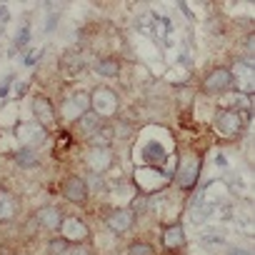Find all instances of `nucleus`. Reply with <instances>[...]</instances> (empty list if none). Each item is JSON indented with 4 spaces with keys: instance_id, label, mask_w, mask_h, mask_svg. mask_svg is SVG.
<instances>
[{
    "instance_id": "nucleus-15",
    "label": "nucleus",
    "mask_w": 255,
    "mask_h": 255,
    "mask_svg": "<svg viewBox=\"0 0 255 255\" xmlns=\"http://www.w3.org/2000/svg\"><path fill=\"white\" fill-rule=\"evenodd\" d=\"M13 213H15V198H13L10 193L0 190V220L13 218Z\"/></svg>"
},
{
    "instance_id": "nucleus-10",
    "label": "nucleus",
    "mask_w": 255,
    "mask_h": 255,
    "mask_svg": "<svg viewBox=\"0 0 255 255\" xmlns=\"http://www.w3.org/2000/svg\"><path fill=\"white\" fill-rule=\"evenodd\" d=\"M60 230H63V238H65V240H73V243L88 238V228H85L78 218H65V220L60 223Z\"/></svg>"
},
{
    "instance_id": "nucleus-17",
    "label": "nucleus",
    "mask_w": 255,
    "mask_h": 255,
    "mask_svg": "<svg viewBox=\"0 0 255 255\" xmlns=\"http://www.w3.org/2000/svg\"><path fill=\"white\" fill-rule=\"evenodd\" d=\"M13 160L20 165V168H35L38 165V155L33 153V148H25V150H18L13 155Z\"/></svg>"
},
{
    "instance_id": "nucleus-5",
    "label": "nucleus",
    "mask_w": 255,
    "mask_h": 255,
    "mask_svg": "<svg viewBox=\"0 0 255 255\" xmlns=\"http://www.w3.org/2000/svg\"><path fill=\"white\" fill-rule=\"evenodd\" d=\"M230 78H233V83H238V93L248 95L253 90V65L250 63H245V60L243 63H235Z\"/></svg>"
},
{
    "instance_id": "nucleus-24",
    "label": "nucleus",
    "mask_w": 255,
    "mask_h": 255,
    "mask_svg": "<svg viewBox=\"0 0 255 255\" xmlns=\"http://www.w3.org/2000/svg\"><path fill=\"white\" fill-rule=\"evenodd\" d=\"M28 43V28H20V33H18V45H25Z\"/></svg>"
},
{
    "instance_id": "nucleus-14",
    "label": "nucleus",
    "mask_w": 255,
    "mask_h": 255,
    "mask_svg": "<svg viewBox=\"0 0 255 255\" xmlns=\"http://www.w3.org/2000/svg\"><path fill=\"white\" fill-rule=\"evenodd\" d=\"M35 220H38L40 225H45V228H60L63 215H60V210H58V208L48 205V208H40V210L35 213Z\"/></svg>"
},
{
    "instance_id": "nucleus-3",
    "label": "nucleus",
    "mask_w": 255,
    "mask_h": 255,
    "mask_svg": "<svg viewBox=\"0 0 255 255\" xmlns=\"http://www.w3.org/2000/svg\"><path fill=\"white\" fill-rule=\"evenodd\" d=\"M215 128L223 135H238L240 128H243V118L235 110H220L215 115Z\"/></svg>"
},
{
    "instance_id": "nucleus-23",
    "label": "nucleus",
    "mask_w": 255,
    "mask_h": 255,
    "mask_svg": "<svg viewBox=\"0 0 255 255\" xmlns=\"http://www.w3.org/2000/svg\"><path fill=\"white\" fill-rule=\"evenodd\" d=\"M165 30H168V20H158V25H155V33L163 38V35H165Z\"/></svg>"
},
{
    "instance_id": "nucleus-2",
    "label": "nucleus",
    "mask_w": 255,
    "mask_h": 255,
    "mask_svg": "<svg viewBox=\"0 0 255 255\" xmlns=\"http://www.w3.org/2000/svg\"><path fill=\"white\" fill-rule=\"evenodd\" d=\"M198 173H200V158L198 155H188L180 165V170L175 173V180L180 188H193L195 180H198Z\"/></svg>"
},
{
    "instance_id": "nucleus-19",
    "label": "nucleus",
    "mask_w": 255,
    "mask_h": 255,
    "mask_svg": "<svg viewBox=\"0 0 255 255\" xmlns=\"http://www.w3.org/2000/svg\"><path fill=\"white\" fill-rule=\"evenodd\" d=\"M80 125H83V130L85 133H95L98 130V128H100V120H98V115H93L90 110L80 118Z\"/></svg>"
},
{
    "instance_id": "nucleus-8",
    "label": "nucleus",
    "mask_w": 255,
    "mask_h": 255,
    "mask_svg": "<svg viewBox=\"0 0 255 255\" xmlns=\"http://www.w3.org/2000/svg\"><path fill=\"white\" fill-rule=\"evenodd\" d=\"M113 163V153L110 148H93L90 155H88V165H90V173H103L108 170Z\"/></svg>"
},
{
    "instance_id": "nucleus-11",
    "label": "nucleus",
    "mask_w": 255,
    "mask_h": 255,
    "mask_svg": "<svg viewBox=\"0 0 255 255\" xmlns=\"http://www.w3.org/2000/svg\"><path fill=\"white\" fill-rule=\"evenodd\" d=\"M135 223V215L133 210H115L110 218H108V228L113 233H125V230H130Z\"/></svg>"
},
{
    "instance_id": "nucleus-25",
    "label": "nucleus",
    "mask_w": 255,
    "mask_h": 255,
    "mask_svg": "<svg viewBox=\"0 0 255 255\" xmlns=\"http://www.w3.org/2000/svg\"><path fill=\"white\" fill-rule=\"evenodd\" d=\"M3 23H8V8L0 5V25H3Z\"/></svg>"
},
{
    "instance_id": "nucleus-18",
    "label": "nucleus",
    "mask_w": 255,
    "mask_h": 255,
    "mask_svg": "<svg viewBox=\"0 0 255 255\" xmlns=\"http://www.w3.org/2000/svg\"><path fill=\"white\" fill-rule=\"evenodd\" d=\"M95 70H98L100 75H105V78H115V75H118V70H120V65H118L115 60L105 58V60H100V63L95 65Z\"/></svg>"
},
{
    "instance_id": "nucleus-16",
    "label": "nucleus",
    "mask_w": 255,
    "mask_h": 255,
    "mask_svg": "<svg viewBox=\"0 0 255 255\" xmlns=\"http://www.w3.org/2000/svg\"><path fill=\"white\" fill-rule=\"evenodd\" d=\"M143 155H145V163H150V160H153L155 165L165 160V150H163V145H160V143H148V145L143 148Z\"/></svg>"
},
{
    "instance_id": "nucleus-12",
    "label": "nucleus",
    "mask_w": 255,
    "mask_h": 255,
    "mask_svg": "<svg viewBox=\"0 0 255 255\" xmlns=\"http://www.w3.org/2000/svg\"><path fill=\"white\" fill-rule=\"evenodd\" d=\"M18 138H20V143H28V148H30L33 140L35 143L45 140V130H43V125H38V123H25V125L18 128Z\"/></svg>"
},
{
    "instance_id": "nucleus-9",
    "label": "nucleus",
    "mask_w": 255,
    "mask_h": 255,
    "mask_svg": "<svg viewBox=\"0 0 255 255\" xmlns=\"http://www.w3.org/2000/svg\"><path fill=\"white\" fill-rule=\"evenodd\" d=\"M63 195L70 200V203H85V195H88V190H85V183L80 180V178H68L65 183H63Z\"/></svg>"
},
{
    "instance_id": "nucleus-27",
    "label": "nucleus",
    "mask_w": 255,
    "mask_h": 255,
    "mask_svg": "<svg viewBox=\"0 0 255 255\" xmlns=\"http://www.w3.org/2000/svg\"><path fill=\"white\" fill-rule=\"evenodd\" d=\"M70 255H85V253H83V250H78V248H75V250H73V253H70Z\"/></svg>"
},
{
    "instance_id": "nucleus-21",
    "label": "nucleus",
    "mask_w": 255,
    "mask_h": 255,
    "mask_svg": "<svg viewBox=\"0 0 255 255\" xmlns=\"http://www.w3.org/2000/svg\"><path fill=\"white\" fill-rule=\"evenodd\" d=\"M130 255H153V248L148 243H135L130 248Z\"/></svg>"
},
{
    "instance_id": "nucleus-13",
    "label": "nucleus",
    "mask_w": 255,
    "mask_h": 255,
    "mask_svg": "<svg viewBox=\"0 0 255 255\" xmlns=\"http://www.w3.org/2000/svg\"><path fill=\"white\" fill-rule=\"evenodd\" d=\"M163 243H165V248H170V250L183 248V245H185V233H183V225H168V228L163 230Z\"/></svg>"
},
{
    "instance_id": "nucleus-20",
    "label": "nucleus",
    "mask_w": 255,
    "mask_h": 255,
    "mask_svg": "<svg viewBox=\"0 0 255 255\" xmlns=\"http://www.w3.org/2000/svg\"><path fill=\"white\" fill-rule=\"evenodd\" d=\"M225 103H230L233 108H243V110H245V108H250V98H248V95H243V93H235V95H230Z\"/></svg>"
},
{
    "instance_id": "nucleus-7",
    "label": "nucleus",
    "mask_w": 255,
    "mask_h": 255,
    "mask_svg": "<svg viewBox=\"0 0 255 255\" xmlns=\"http://www.w3.org/2000/svg\"><path fill=\"white\" fill-rule=\"evenodd\" d=\"M33 115H35V120H38V125H50L53 120H55V110H53V103L50 100H45L43 95H35L33 98Z\"/></svg>"
},
{
    "instance_id": "nucleus-4",
    "label": "nucleus",
    "mask_w": 255,
    "mask_h": 255,
    "mask_svg": "<svg viewBox=\"0 0 255 255\" xmlns=\"http://www.w3.org/2000/svg\"><path fill=\"white\" fill-rule=\"evenodd\" d=\"M88 108H90V95H88V93H75L73 98L65 100L63 113H65L68 120H80V118L88 113Z\"/></svg>"
},
{
    "instance_id": "nucleus-22",
    "label": "nucleus",
    "mask_w": 255,
    "mask_h": 255,
    "mask_svg": "<svg viewBox=\"0 0 255 255\" xmlns=\"http://www.w3.org/2000/svg\"><path fill=\"white\" fill-rule=\"evenodd\" d=\"M65 248H68L65 240H53V243H50V250H53V253H63Z\"/></svg>"
},
{
    "instance_id": "nucleus-26",
    "label": "nucleus",
    "mask_w": 255,
    "mask_h": 255,
    "mask_svg": "<svg viewBox=\"0 0 255 255\" xmlns=\"http://www.w3.org/2000/svg\"><path fill=\"white\" fill-rule=\"evenodd\" d=\"M38 55H40V50H35V53H30V55L25 58V65H33V63L38 60Z\"/></svg>"
},
{
    "instance_id": "nucleus-1",
    "label": "nucleus",
    "mask_w": 255,
    "mask_h": 255,
    "mask_svg": "<svg viewBox=\"0 0 255 255\" xmlns=\"http://www.w3.org/2000/svg\"><path fill=\"white\" fill-rule=\"evenodd\" d=\"M90 103H93L95 115H113L118 110V95L110 88H95L90 95Z\"/></svg>"
},
{
    "instance_id": "nucleus-6",
    "label": "nucleus",
    "mask_w": 255,
    "mask_h": 255,
    "mask_svg": "<svg viewBox=\"0 0 255 255\" xmlns=\"http://www.w3.org/2000/svg\"><path fill=\"white\" fill-rule=\"evenodd\" d=\"M230 83H233V78H230V70H225V68H218V70H213V73L205 78V93H210V95H215V93H223V90H228V88H230Z\"/></svg>"
}]
</instances>
